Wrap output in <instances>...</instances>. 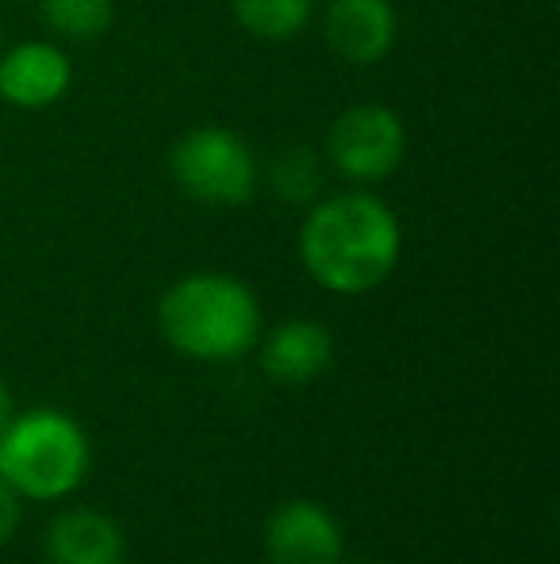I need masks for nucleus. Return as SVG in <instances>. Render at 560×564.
Segmentation results:
<instances>
[{"instance_id": "1", "label": "nucleus", "mask_w": 560, "mask_h": 564, "mask_svg": "<svg viewBox=\"0 0 560 564\" xmlns=\"http://www.w3.org/2000/svg\"><path fill=\"white\" fill-rule=\"evenodd\" d=\"M299 258L315 284L338 296H361L388 281L399 261V219L373 193L319 200L299 230Z\"/></svg>"}, {"instance_id": "7", "label": "nucleus", "mask_w": 560, "mask_h": 564, "mask_svg": "<svg viewBox=\"0 0 560 564\" xmlns=\"http://www.w3.org/2000/svg\"><path fill=\"white\" fill-rule=\"evenodd\" d=\"M74 69L54 43H20L0 54V100L23 112H39L66 97Z\"/></svg>"}, {"instance_id": "12", "label": "nucleus", "mask_w": 560, "mask_h": 564, "mask_svg": "<svg viewBox=\"0 0 560 564\" xmlns=\"http://www.w3.org/2000/svg\"><path fill=\"white\" fill-rule=\"evenodd\" d=\"M43 20L51 31H58L62 39H100L112 28L116 4L112 0H43Z\"/></svg>"}, {"instance_id": "10", "label": "nucleus", "mask_w": 560, "mask_h": 564, "mask_svg": "<svg viewBox=\"0 0 560 564\" xmlns=\"http://www.w3.org/2000/svg\"><path fill=\"white\" fill-rule=\"evenodd\" d=\"M334 357V341L327 327L311 319H292L281 323L262 346V369L270 372L277 384H307L315 380Z\"/></svg>"}, {"instance_id": "15", "label": "nucleus", "mask_w": 560, "mask_h": 564, "mask_svg": "<svg viewBox=\"0 0 560 564\" xmlns=\"http://www.w3.org/2000/svg\"><path fill=\"white\" fill-rule=\"evenodd\" d=\"M15 419V408H12V395H8L4 380H0V434L8 431V423Z\"/></svg>"}, {"instance_id": "4", "label": "nucleus", "mask_w": 560, "mask_h": 564, "mask_svg": "<svg viewBox=\"0 0 560 564\" xmlns=\"http://www.w3.org/2000/svg\"><path fill=\"white\" fill-rule=\"evenodd\" d=\"M169 170L180 193L216 208L250 200L257 185L254 154L227 127H193L188 134H180L169 154Z\"/></svg>"}, {"instance_id": "2", "label": "nucleus", "mask_w": 560, "mask_h": 564, "mask_svg": "<svg viewBox=\"0 0 560 564\" xmlns=\"http://www.w3.org/2000/svg\"><path fill=\"white\" fill-rule=\"evenodd\" d=\"M157 323L180 354L196 361H234L262 335V307L239 276L193 273L162 296Z\"/></svg>"}, {"instance_id": "14", "label": "nucleus", "mask_w": 560, "mask_h": 564, "mask_svg": "<svg viewBox=\"0 0 560 564\" xmlns=\"http://www.w3.org/2000/svg\"><path fill=\"white\" fill-rule=\"evenodd\" d=\"M15 522H20V503H15V491L0 480V545L15 534Z\"/></svg>"}, {"instance_id": "11", "label": "nucleus", "mask_w": 560, "mask_h": 564, "mask_svg": "<svg viewBox=\"0 0 560 564\" xmlns=\"http://www.w3.org/2000/svg\"><path fill=\"white\" fill-rule=\"evenodd\" d=\"M315 0H234V20L262 43H288L311 23Z\"/></svg>"}, {"instance_id": "13", "label": "nucleus", "mask_w": 560, "mask_h": 564, "mask_svg": "<svg viewBox=\"0 0 560 564\" xmlns=\"http://www.w3.org/2000/svg\"><path fill=\"white\" fill-rule=\"evenodd\" d=\"M273 188L284 196V200H296V204H307L319 196L322 188V170L315 162L311 150H284V154L273 162Z\"/></svg>"}, {"instance_id": "6", "label": "nucleus", "mask_w": 560, "mask_h": 564, "mask_svg": "<svg viewBox=\"0 0 560 564\" xmlns=\"http://www.w3.org/2000/svg\"><path fill=\"white\" fill-rule=\"evenodd\" d=\"M265 550L273 564H342V530L327 507L292 499L265 527Z\"/></svg>"}, {"instance_id": "8", "label": "nucleus", "mask_w": 560, "mask_h": 564, "mask_svg": "<svg viewBox=\"0 0 560 564\" xmlns=\"http://www.w3.org/2000/svg\"><path fill=\"white\" fill-rule=\"evenodd\" d=\"M396 8L392 0H330L322 35L330 51L350 66H373L396 43Z\"/></svg>"}, {"instance_id": "5", "label": "nucleus", "mask_w": 560, "mask_h": 564, "mask_svg": "<svg viewBox=\"0 0 560 564\" xmlns=\"http://www.w3.org/2000/svg\"><path fill=\"white\" fill-rule=\"evenodd\" d=\"M407 154L404 119L384 105H358L330 123L327 158L342 177L373 185L399 170Z\"/></svg>"}, {"instance_id": "3", "label": "nucleus", "mask_w": 560, "mask_h": 564, "mask_svg": "<svg viewBox=\"0 0 560 564\" xmlns=\"http://www.w3.org/2000/svg\"><path fill=\"white\" fill-rule=\"evenodd\" d=\"M89 468V442L69 415L51 408L28 411L0 434V480L15 496L62 499Z\"/></svg>"}, {"instance_id": "9", "label": "nucleus", "mask_w": 560, "mask_h": 564, "mask_svg": "<svg viewBox=\"0 0 560 564\" xmlns=\"http://www.w3.org/2000/svg\"><path fill=\"white\" fill-rule=\"evenodd\" d=\"M46 553L54 564H123L128 542L108 514L81 507V511H66L51 522Z\"/></svg>"}]
</instances>
